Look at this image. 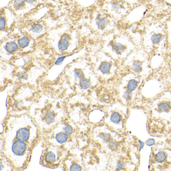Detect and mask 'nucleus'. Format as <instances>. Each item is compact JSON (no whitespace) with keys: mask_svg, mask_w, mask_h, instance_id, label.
Returning a JSON list of instances; mask_svg holds the SVG:
<instances>
[{"mask_svg":"<svg viewBox=\"0 0 171 171\" xmlns=\"http://www.w3.org/2000/svg\"><path fill=\"white\" fill-rule=\"evenodd\" d=\"M27 150V145L25 142L16 141L13 143L11 151L13 154L16 156H21Z\"/></svg>","mask_w":171,"mask_h":171,"instance_id":"1","label":"nucleus"},{"mask_svg":"<svg viewBox=\"0 0 171 171\" xmlns=\"http://www.w3.org/2000/svg\"><path fill=\"white\" fill-rule=\"evenodd\" d=\"M30 136V132L28 128H22L17 131L16 138L17 140L23 142H27Z\"/></svg>","mask_w":171,"mask_h":171,"instance_id":"2","label":"nucleus"},{"mask_svg":"<svg viewBox=\"0 0 171 171\" xmlns=\"http://www.w3.org/2000/svg\"><path fill=\"white\" fill-rule=\"evenodd\" d=\"M112 49L114 52L118 54L123 53L127 49V46L119 42H114L111 45Z\"/></svg>","mask_w":171,"mask_h":171,"instance_id":"3","label":"nucleus"},{"mask_svg":"<svg viewBox=\"0 0 171 171\" xmlns=\"http://www.w3.org/2000/svg\"><path fill=\"white\" fill-rule=\"evenodd\" d=\"M163 35L160 33H154L151 35V43L155 45H158L162 41Z\"/></svg>","mask_w":171,"mask_h":171,"instance_id":"4","label":"nucleus"},{"mask_svg":"<svg viewBox=\"0 0 171 171\" xmlns=\"http://www.w3.org/2000/svg\"><path fill=\"white\" fill-rule=\"evenodd\" d=\"M68 139V135L64 132H59L56 134L55 136L56 141H57V143L60 144H62L65 143L67 141Z\"/></svg>","mask_w":171,"mask_h":171,"instance_id":"5","label":"nucleus"},{"mask_svg":"<svg viewBox=\"0 0 171 171\" xmlns=\"http://www.w3.org/2000/svg\"><path fill=\"white\" fill-rule=\"evenodd\" d=\"M18 45L14 41H10L5 45V49L9 53H13L18 49Z\"/></svg>","mask_w":171,"mask_h":171,"instance_id":"6","label":"nucleus"},{"mask_svg":"<svg viewBox=\"0 0 171 171\" xmlns=\"http://www.w3.org/2000/svg\"><path fill=\"white\" fill-rule=\"evenodd\" d=\"M132 69L135 73H141L143 70V63L140 61H135L132 64Z\"/></svg>","mask_w":171,"mask_h":171,"instance_id":"7","label":"nucleus"},{"mask_svg":"<svg viewBox=\"0 0 171 171\" xmlns=\"http://www.w3.org/2000/svg\"><path fill=\"white\" fill-rule=\"evenodd\" d=\"M138 84L139 82L137 80L135 79H132L128 81V83L127 84V90L130 92L135 91L137 88Z\"/></svg>","mask_w":171,"mask_h":171,"instance_id":"8","label":"nucleus"},{"mask_svg":"<svg viewBox=\"0 0 171 171\" xmlns=\"http://www.w3.org/2000/svg\"><path fill=\"white\" fill-rule=\"evenodd\" d=\"M111 68V64L108 62H104L100 67V71L102 74H107L109 73Z\"/></svg>","mask_w":171,"mask_h":171,"instance_id":"9","label":"nucleus"},{"mask_svg":"<svg viewBox=\"0 0 171 171\" xmlns=\"http://www.w3.org/2000/svg\"><path fill=\"white\" fill-rule=\"evenodd\" d=\"M58 46L59 50L62 51L67 50L69 47V41L68 40L67 38L65 37L61 40L59 41Z\"/></svg>","mask_w":171,"mask_h":171,"instance_id":"10","label":"nucleus"},{"mask_svg":"<svg viewBox=\"0 0 171 171\" xmlns=\"http://www.w3.org/2000/svg\"><path fill=\"white\" fill-rule=\"evenodd\" d=\"M166 159L167 155L164 151H160L156 154L155 160L157 162L162 163L166 160Z\"/></svg>","mask_w":171,"mask_h":171,"instance_id":"11","label":"nucleus"},{"mask_svg":"<svg viewBox=\"0 0 171 171\" xmlns=\"http://www.w3.org/2000/svg\"><path fill=\"white\" fill-rule=\"evenodd\" d=\"M110 121L114 124H116V125L119 124L121 121V116L118 112H114L111 115L110 117Z\"/></svg>","mask_w":171,"mask_h":171,"instance_id":"12","label":"nucleus"},{"mask_svg":"<svg viewBox=\"0 0 171 171\" xmlns=\"http://www.w3.org/2000/svg\"><path fill=\"white\" fill-rule=\"evenodd\" d=\"M96 25L99 29L103 30L107 25V21L104 17L97 18L96 22Z\"/></svg>","mask_w":171,"mask_h":171,"instance_id":"13","label":"nucleus"},{"mask_svg":"<svg viewBox=\"0 0 171 171\" xmlns=\"http://www.w3.org/2000/svg\"><path fill=\"white\" fill-rule=\"evenodd\" d=\"M45 160H46V162L49 163H53L55 162L56 161L55 154L52 151H49L47 153L45 156Z\"/></svg>","mask_w":171,"mask_h":171,"instance_id":"14","label":"nucleus"},{"mask_svg":"<svg viewBox=\"0 0 171 171\" xmlns=\"http://www.w3.org/2000/svg\"><path fill=\"white\" fill-rule=\"evenodd\" d=\"M90 85H91V82L90 81V80L84 77L80 79L79 81V86L80 88L82 89L86 90V89H88L90 86Z\"/></svg>","mask_w":171,"mask_h":171,"instance_id":"15","label":"nucleus"},{"mask_svg":"<svg viewBox=\"0 0 171 171\" xmlns=\"http://www.w3.org/2000/svg\"><path fill=\"white\" fill-rule=\"evenodd\" d=\"M30 40L26 37H23L18 40V44L20 48H25L28 46Z\"/></svg>","mask_w":171,"mask_h":171,"instance_id":"16","label":"nucleus"},{"mask_svg":"<svg viewBox=\"0 0 171 171\" xmlns=\"http://www.w3.org/2000/svg\"><path fill=\"white\" fill-rule=\"evenodd\" d=\"M158 109L160 112H167L171 109L170 107L169 102L167 103L166 102H163L158 105Z\"/></svg>","mask_w":171,"mask_h":171,"instance_id":"17","label":"nucleus"},{"mask_svg":"<svg viewBox=\"0 0 171 171\" xmlns=\"http://www.w3.org/2000/svg\"><path fill=\"white\" fill-rule=\"evenodd\" d=\"M31 30L35 33H40L43 30V27L40 24H34L32 25Z\"/></svg>","mask_w":171,"mask_h":171,"instance_id":"18","label":"nucleus"},{"mask_svg":"<svg viewBox=\"0 0 171 171\" xmlns=\"http://www.w3.org/2000/svg\"><path fill=\"white\" fill-rule=\"evenodd\" d=\"M25 6L24 0H15L13 3V7L16 10H19L24 7Z\"/></svg>","mask_w":171,"mask_h":171,"instance_id":"19","label":"nucleus"},{"mask_svg":"<svg viewBox=\"0 0 171 171\" xmlns=\"http://www.w3.org/2000/svg\"><path fill=\"white\" fill-rule=\"evenodd\" d=\"M45 119L48 123H52L55 120V115L51 111L47 112L45 115Z\"/></svg>","mask_w":171,"mask_h":171,"instance_id":"20","label":"nucleus"},{"mask_svg":"<svg viewBox=\"0 0 171 171\" xmlns=\"http://www.w3.org/2000/svg\"><path fill=\"white\" fill-rule=\"evenodd\" d=\"M74 75L75 78L81 79L84 78V73L81 69H76L74 72Z\"/></svg>","mask_w":171,"mask_h":171,"instance_id":"21","label":"nucleus"},{"mask_svg":"<svg viewBox=\"0 0 171 171\" xmlns=\"http://www.w3.org/2000/svg\"><path fill=\"white\" fill-rule=\"evenodd\" d=\"M63 130L64 132H65L68 135H71L73 133V128L70 125H65L63 128Z\"/></svg>","mask_w":171,"mask_h":171,"instance_id":"22","label":"nucleus"},{"mask_svg":"<svg viewBox=\"0 0 171 171\" xmlns=\"http://www.w3.org/2000/svg\"><path fill=\"white\" fill-rule=\"evenodd\" d=\"M111 7L112 9L116 10H119L123 8V5L119 2H114L111 4Z\"/></svg>","mask_w":171,"mask_h":171,"instance_id":"23","label":"nucleus"},{"mask_svg":"<svg viewBox=\"0 0 171 171\" xmlns=\"http://www.w3.org/2000/svg\"><path fill=\"white\" fill-rule=\"evenodd\" d=\"M124 97L125 98V100H127V101H130L132 98V92L128 91L127 90V91H125L123 95Z\"/></svg>","mask_w":171,"mask_h":171,"instance_id":"24","label":"nucleus"},{"mask_svg":"<svg viewBox=\"0 0 171 171\" xmlns=\"http://www.w3.org/2000/svg\"><path fill=\"white\" fill-rule=\"evenodd\" d=\"M6 20L3 17H1L0 18V29L1 30H4L6 27Z\"/></svg>","mask_w":171,"mask_h":171,"instance_id":"25","label":"nucleus"},{"mask_svg":"<svg viewBox=\"0 0 171 171\" xmlns=\"http://www.w3.org/2000/svg\"><path fill=\"white\" fill-rule=\"evenodd\" d=\"M70 171H81V167L78 164H74L70 167Z\"/></svg>","mask_w":171,"mask_h":171,"instance_id":"26","label":"nucleus"},{"mask_svg":"<svg viewBox=\"0 0 171 171\" xmlns=\"http://www.w3.org/2000/svg\"><path fill=\"white\" fill-rule=\"evenodd\" d=\"M65 58V56H61V57H59L56 60V65H59L61 64V63L63 62V61Z\"/></svg>","mask_w":171,"mask_h":171,"instance_id":"27","label":"nucleus"},{"mask_svg":"<svg viewBox=\"0 0 171 171\" xmlns=\"http://www.w3.org/2000/svg\"><path fill=\"white\" fill-rule=\"evenodd\" d=\"M124 167V163L122 161H119V162L118 163L117 166H116V171H120Z\"/></svg>","mask_w":171,"mask_h":171,"instance_id":"28","label":"nucleus"},{"mask_svg":"<svg viewBox=\"0 0 171 171\" xmlns=\"http://www.w3.org/2000/svg\"><path fill=\"white\" fill-rule=\"evenodd\" d=\"M155 144V141L153 139H149L146 142V144L148 146H152Z\"/></svg>","mask_w":171,"mask_h":171,"instance_id":"29","label":"nucleus"},{"mask_svg":"<svg viewBox=\"0 0 171 171\" xmlns=\"http://www.w3.org/2000/svg\"><path fill=\"white\" fill-rule=\"evenodd\" d=\"M101 138L104 141H107L110 138V135L107 133H104V134H102Z\"/></svg>","mask_w":171,"mask_h":171,"instance_id":"30","label":"nucleus"},{"mask_svg":"<svg viewBox=\"0 0 171 171\" xmlns=\"http://www.w3.org/2000/svg\"><path fill=\"white\" fill-rule=\"evenodd\" d=\"M109 146L111 147V149H116V148H117V144L116 143V142H111L109 143Z\"/></svg>","mask_w":171,"mask_h":171,"instance_id":"31","label":"nucleus"},{"mask_svg":"<svg viewBox=\"0 0 171 171\" xmlns=\"http://www.w3.org/2000/svg\"><path fill=\"white\" fill-rule=\"evenodd\" d=\"M138 142H139V151H141L143 149L144 146V143L143 142L140 141V140H139Z\"/></svg>","mask_w":171,"mask_h":171,"instance_id":"32","label":"nucleus"},{"mask_svg":"<svg viewBox=\"0 0 171 171\" xmlns=\"http://www.w3.org/2000/svg\"><path fill=\"white\" fill-rule=\"evenodd\" d=\"M25 1L28 4H32L36 1V0H25Z\"/></svg>","mask_w":171,"mask_h":171,"instance_id":"33","label":"nucleus"},{"mask_svg":"<svg viewBox=\"0 0 171 171\" xmlns=\"http://www.w3.org/2000/svg\"><path fill=\"white\" fill-rule=\"evenodd\" d=\"M169 104L170 107L171 109V102H169Z\"/></svg>","mask_w":171,"mask_h":171,"instance_id":"34","label":"nucleus"}]
</instances>
